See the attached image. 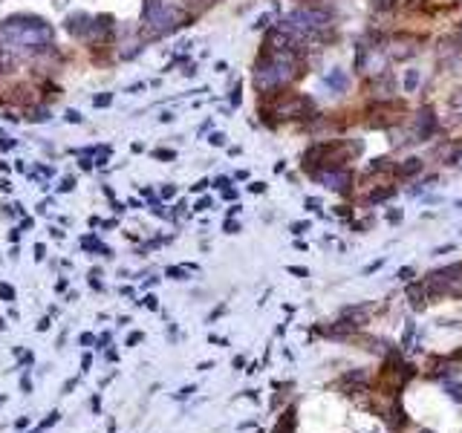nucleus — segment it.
Masks as SVG:
<instances>
[{
    "label": "nucleus",
    "mask_w": 462,
    "mask_h": 433,
    "mask_svg": "<svg viewBox=\"0 0 462 433\" xmlns=\"http://www.w3.org/2000/svg\"><path fill=\"white\" fill-rule=\"evenodd\" d=\"M142 20L151 35H171L174 29L182 27V12L171 4H165V0H144Z\"/></svg>",
    "instance_id": "obj_1"
},
{
    "label": "nucleus",
    "mask_w": 462,
    "mask_h": 433,
    "mask_svg": "<svg viewBox=\"0 0 462 433\" xmlns=\"http://www.w3.org/2000/svg\"><path fill=\"white\" fill-rule=\"evenodd\" d=\"M309 107H312V99H306V95L278 92V99L272 102V113L266 116H278V122H286V118H304Z\"/></svg>",
    "instance_id": "obj_2"
},
{
    "label": "nucleus",
    "mask_w": 462,
    "mask_h": 433,
    "mask_svg": "<svg viewBox=\"0 0 462 433\" xmlns=\"http://www.w3.org/2000/svg\"><path fill=\"white\" fill-rule=\"evenodd\" d=\"M387 67V58L381 55V46H367L358 43L355 46V69L358 72H370V76H379Z\"/></svg>",
    "instance_id": "obj_3"
},
{
    "label": "nucleus",
    "mask_w": 462,
    "mask_h": 433,
    "mask_svg": "<svg viewBox=\"0 0 462 433\" xmlns=\"http://www.w3.org/2000/svg\"><path fill=\"white\" fill-rule=\"evenodd\" d=\"M312 179H318L324 188L335 191V194H347L350 185H353V174L347 167H324V171L312 174Z\"/></svg>",
    "instance_id": "obj_4"
},
{
    "label": "nucleus",
    "mask_w": 462,
    "mask_h": 433,
    "mask_svg": "<svg viewBox=\"0 0 462 433\" xmlns=\"http://www.w3.org/2000/svg\"><path fill=\"white\" fill-rule=\"evenodd\" d=\"M399 113H405V104L402 102H376V107L370 110V128H393L399 122Z\"/></svg>",
    "instance_id": "obj_5"
},
{
    "label": "nucleus",
    "mask_w": 462,
    "mask_h": 433,
    "mask_svg": "<svg viewBox=\"0 0 462 433\" xmlns=\"http://www.w3.org/2000/svg\"><path fill=\"white\" fill-rule=\"evenodd\" d=\"M436 130H440V118L430 107H422L413 118V142H428Z\"/></svg>",
    "instance_id": "obj_6"
},
{
    "label": "nucleus",
    "mask_w": 462,
    "mask_h": 433,
    "mask_svg": "<svg viewBox=\"0 0 462 433\" xmlns=\"http://www.w3.org/2000/svg\"><path fill=\"white\" fill-rule=\"evenodd\" d=\"M419 38H413V35H399L393 43H390V55L396 58V61H405V58H413L419 53Z\"/></svg>",
    "instance_id": "obj_7"
},
{
    "label": "nucleus",
    "mask_w": 462,
    "mask_h": 433,
    "mask_svg": "<svg viewBox=\"0 0 462 433\" xmlns=\"http://www.w3.org/2000/svg\"><path fill=\"white\" fill-rule=\"evenodd\" d=\"M324 87L329 90V92H335V95H341L347 87H350V76H347V69H341V67H332L327 76H324Z\"/></svg>",
    "instance_id": "obj_8"
},
{
    "label": "nucleus",
    "mask_w": 462,
    "mask_h": 433,
    "mask_svg": "<svg viewBox=\"0 0 462 433\" xmlns=\"http://www.w3.org/2000/svg\"><path fill=\"white\" fill-rule=\"evenodd\" d=\"M370 312H373L370 303H364V306H347V309H344V321H350L353 327H364V324L370 321Z\"/></svg>",
    "instance_id": "obj_9"
},
{
    "label": "nucleus",
    "mask_w": 462,
    "mask_h": 433,
    "mask_svg": "<svg viewBox=\"0 0 462 433\" xmlns=\"http://www.w3.org/2000/svg\"><path fill=\"white\" fill-rule=\"evenodd\" d=\"M422 167H425V162H422L419 156H410V159H405L402 165H396V174H399L402 179H410V177L422 174Z\"/></svg>",
    "instance_id": "obj_10"
},
{
    "label": "nucleus",
    "mask_w": 462,
    "mask_h": 433,
    "mask_svg": "<svg viewBox=\"0 0 462 433\" xmlns=\"http://www.w3.org/2000/svg\"><path fill=\"white\" fill-rule=\"evenodd\" d=\"M67 29L72 32V35H84L87 29H93V18L90 15H72V18H67Z\"/></svg>",
    "instance_id": "obj_11"
},
{
    "label": "nucleus",
    "mask_w": 462,
    "mask_h": 433,
    "mask_svg": "<svg viewBox=\"0 0 462 433\" xmlns=\"http://www.w3.org/2000/svg\"><path fill=\"white\" fill-rule=\"evenodd\" d=\"M407 298H410V306L413 309H425V298H428V289H425V283H410V289H407Z\"/></svg>",
    "instance_id": "obj_12"
},
{
    "label": "nucleus",
    "mask_w": 462,
    "mask_h": 433,
    "mask_svg": "<svg viewBox=\"0 0 462 433\" xmlns=\"http://www.w3.org/2000/svg\"><path fill=\"white\" fill-rule=\"evenodd\" d=\"M295 425H298V416H295V407H289V411L283 413V419L278 422L275 433H295Z\"/></svg>",
    "instance_id": "obj_13"
},
{
    "label": "nucleus",
    "mask_w": 462,
    "mask_h": 433,
    "mask_svg": "<svg viewBox=\"0 0 462 433\" xmlns=\"http://www.w3.org/2000/svg\"><path fill=\"white\" fill-rule=\"evenodd\" d=\"M419 78H422L419 69H407V72H405V92H416Z\"/></svg>",
    "instance_id": "obj_14"
},
{
    "label": "nucleus",
    "mask_w": 462,
    "mask_h": 433,
    "mask_svg": "<svg viewBox=\"0 0 462 433\" xmlns=\"http://www.w3.org/2000/svg\"><path fill=\"white\" fill-rule=\"evenodd\" d=\"M393 194H396V188H373L367 200L370 202H384V200H390Z\"/></svg>",
    "instance_id": "obj_15"
},
{
    "label": "nucleus",
    "mask_w": 462,
    "mask_h": 433,
    "mask_svg": "<svg viewBox=\"0 0 462 433\" xmlns=\"http://www.w3.org/2000/svg\"><path fill=\"white\" fill-rule=\"evenodd\" d=\"M370 171H396V165L387 159V156H379V159L370 162Z\"/></svg>",
    "instance_id": "obj_16"
},
{
    "label": "nucleus",
    "mask_w": 462,
    "mask_h": 433,
    "mask_svg": "<svg viewBox=\"0 0 462 433\" xmlns=\"http://www.w3.org/2000/svg\"><path fill=\"white\" fill-rule=\"evenodd\" d=\"M451 107H454V110L462 116V90H456V92L451 95Z\"/></svg>",
    "instance_id": "obj_17"
},
{
    "label": "nucleus",
    "mask_w": 462,
    "mask_h": 433,
    "mask_svg": "<svg viewBox=\"0 0 462 433\" xmlns=\"http://www.w3.org/2000/svg\"><path fill=\"white\" fill-rule=\"evenodd\" d=\"M110 102H113V95H110V92H104V95H95V99H93V104H95V107H107Z\"/></svg>",
    "instance_id": "obj_18"
},
{
    "label": "nucleus",
    "mask_w": 462,
    "mask_h": 433,
    "mask_svg": "<svg viewBox=\"0 0 462 433\" xmlns=\"http://www.w3.org/2000/svg\"><path fill=\"white\" fill-rule=\"evenodd\" d=\"M445 390H448L456 401H462V384H445Z\"/></svg>",
    "instance_id": "obj_19"
},
{
    "label": "nucleus",
    "mask_w": 462,
    "mask_h": 433,
    "mask_svg": "<svg viewBox=\"0 0 462 433\" xmlns=\"http://www.w3.org/2000/svg\"><path fill=\"white\" fill-rule=\"evenodd\" d=\"M208 142L214 144V148H223V144H226V136H223V133H211Z\"/></svg>",
    "instance_id": "obj_20"
},
{
    "label": "nucleus",
    "mask_w": 462,
    "mask_h": 433,
    "mask_svg": "<svg viewBox=\"0 0 462 433\" xmlns=\"http://www.w3.org/2000/svg\"><path fill=\"white\" fill-rule=\"evenodd\" d=\"M269 20H272V15H260L257 23H254V29H266V27H269Z\"/></svg>",
    "instance_id": "obj_21"
},
{
    "label": "nucleus",
    "mask_w": 462,
    "mask_h": 433,
    "mask_svg": "<svg viewBox=\"0 0 462 433\" xmlns=\"http://www.w3.org/2000/svg\"><path fill=\"white\" fill-rule=\"evenodd\" d=\"M240 102H243V95H240V84H237V87L231 90V104H234V107H240Z\"/></svg>",
    "instance_id": "obj_22"
},
{
    "label": "nucleus",
    "mask_w": 462,
    "mask_h": 433,
    "mask_svg": "<svg viewBox=\"0 0 462 433\" xmlns=\"http://www.w3.org/2000/svg\"><path fill=\"white\" fill-rule=\"evenodd\" d=\"M402 216H405V214H402V208H399V211H390V214H387V220L396 226V223H402Z\"/></svg>",
    "instance_id": "obj_23"
},
{
    "label": "nucleus",
    "mask_w": 462,
    "mask_h": 433,
    "mask_svg": "<svg viewBox=\"0 0 462 433\" xmlns=\"http://www.w3.org/2000/svg\"><path fill=\"white\" fill-rule=\"evenodd\" d=\"M309 231V223H295L292 226V234H306Z\"/></svg>",
    "instance_id": "obj_24"
},
{
    "label": "nucleus",
    "mask_w": 462,
    "mask_h": 433,
    "mask_svg": "<svg viewBox=\"0 0 462 433\" xmlns=\"http://www.w3.org/2000/svg\"><path fill=\"white\" fill-rule=\"evenodd\" d=\"M289 272H292V275H298V277H309V272H306L304 266H289Z\"/></svg>",
    "instance_id": "obj_25"
},
{
    "label": "nucleus",
    "mask_w": 462,
    "mask_h": 433,
    "mask_svg": "<svg viewBox=\"0 0 462 433\" xmlns=\"http://www.w3.org/2000/svg\"><path fill=\"white\" fill-rule=\"evenodd\" d=\"M249 191H252V194H263L266 185H263V182H252V185H249Z\"/></svg>",
    "instance_id": "obj_26"
},
{
    "label": "nucleus",
    "mask_w": 462,
    "mask_h": 433,
    "mask_svg": "<svg viewBox=\"0 0 462 433\" xmlns=\"http://www.w3.org/2000/svg\"><path fill=\"white\" fill-rule=\"evenodd\" d=\"M226 231H229V234H237V231H240V223L229 220V223H226Z\"/></svg>",
    "instance_id": "obj_27"
},
{
    "label": "nucleus",
    "mask_w": 462,
    "mask_h": 433,
    "mask_svg": "<svg viewBox=\"0 0 462 433\" xmlns=\"http://www.w3.org/2000/svg\"><path fill=\"white\" fill-rule=\"evenodd\" d=\"M410 277H413V269H410V266H405V269L399 272V280H410Z\"/></svg>",
    "instance_id": "obj_28"
},
{
    "label": "nucleus",
    "mask_w": 462,
    "mask_h": 433,
    "mask_svg": "<svg viewBox=\"0 0 462 433\" xmlns=\"http://www.w3.org/2000/svg\"><path fill=\"white\" fill-rule=\"evenodd\" d=\"M67 122H81V116H79L76 110H69V113H67Z\"/></svg>",
    "instance_id": "obj_29"
},
{
    "label": "nucleus",
    "mask_w": 462,
    "mask_h": 433,
    "mask_svg": "<svg viewBox=\"0 0 462 433\" xmlns=\"http://www.w3.org/2000/svg\"><path fill=\"white\" fill-rule=\"evenodd\" d=\"M174 194H177V188H174V185H168V188L162 191V197H165V200H168V197H174Z\"/></svg>",
    "instance_id": "obj_30"
},
{
    "label": "nucleus",
    "mask_w": 462,
    "mask_h": 433,
    "mask_svg": "<svg viewBox=\"0 0 462 433\" xmlns=\"http://www.w3.org/2000/svg\"><path fill=\"white\" fill-rule=\"evenodd\" d=\"M159 159H174V151H156Z\"/></svg>",
    "instance_id": "obj_31"
},
{
    "label": "nucleus",
    "mask_w": 462,
    "mask_h": 433,
    "mask_svg": "<svg viewBox=\"0 0 462 433\" xmlns=\"http://www.w3.org/2000/svg\"><path fill=\"white\" fill-rule=\"evenodd\" d=\"M229 182H231V179H226V177H220V179H217V182H214V185H217V188H223V191H226V188H229Z\"/></svg>",
    "instance_id": "obj_32"
},
{
    "label": "nucleus",
    "mask_w": 462,
    "mask_h": 433,
    "mask_svg": "<svg viewBox=\"0 0 462 433\" xmlns=\"http://www.w3.org/2000/svg\"><path fill=\"white\" fill-rule=\"evenodd\" d=\"M306 205H309V211H318V205H321V202H318V200H312V197H309V200H306Z\"/></svg>",
    "instance_id": "obj_33"
},
{
    "label": "nucleus",
    "mask_w": 462,
    "mask_h": 433,
    "mask_svg": "<svg viewBox=\"0 0 462 433\" xmlns=\"http://www.w3.org/2000/svg\"><path fill=\"white\" fill-rule=\"evenodd\" d=\"M335 214H338V216H350V211H347V205H338V208H335Z\"/></svg>",
    "instance_id": "obj_34"
},
{
    "label": "nucleus",
    "mask_w": 462,
    "mask_h": 433,
    "mask_svg": "<svg viewBox=\"0 0 462 433\" xmlns=\"http://www.w3.org/2000/svg\"><path fill=\"white\" fill-rule=\"evenodd\" d=\"M205 188H208V179H200L197 185H193V191H205Z\"/></svg>",
    "instance_id": "obj_35"
},
{
    "label": "nucleus",
    "mask_w": 462,
    "mask_h": 433,
    "mask_svg": "<svg viewBox=\"0 0 462 433\" xmlns=\"http://www.w3.org/2000/svg\"><path fill=\"white\" fill-rule=\"evenodd\" d=\"M223 197H226V200H234V197H237V191H231V188H226V191H223Z\"/></svg>",
    "instance_id": "obj_36"
},
{
    "label": "nucleus",
    "mask_w": 462,
    "mask_h": 433,
    "mask_svg": "<svg viewBox=\"0 0 462 433\" xmlns=\"http://www.w3.org/2000/svg\"><path fill=\"white\" fill-rule=\"evenodd\" d=\"M208 205H211V200H200V202H197V211H205Z\"/></svg>",
    "instance_id": "obj_37"
},
{
    "label": "nucleus",
    "mask_w": 462,
    "mask_h": 433,
    "mask_svg": "<svg viewBox=\"0 0 462 433\" xmlns=\"http://www.w3.org/2000/svg\"><path fill=\"white\" fill-rule=\"evenodd\" d=\"M459 46H462V29H459Z\"/></svg>",
    "instance_id": "obj_38"
},
{
    "label": "nucleus",
    "mask_w": 462,
    "mask_h": 433,
    "mask_svg": "<svg viewBox=\"0 0 462 433\" xmlns=\"http://www.w3.org/2000/svg\"><path fill=\"white\" fill-rule=\"evenodd\" d=\"M422 433H430V430H422Z\"/></svg>",
    "instance_id": "obj_39"
}]
</instances>
